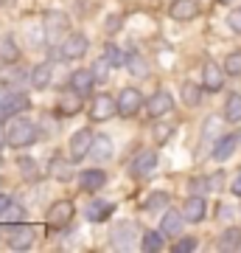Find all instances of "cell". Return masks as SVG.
Returning <instances> with one entry per match:
<instances>
[{
    "instance_id": "1",
    "label": "cell",
    "mask_w": 241,
    "mask_h": 253,
    "mask_svg": "<svg viewBox=\"0 0 241 253\" xmlns=\"http://www.w3.org/2000/svg\"><path fill=\"white\" fill-rule=\"evenodd\" d=\"M36 138V124L34 121H28V118H9V126H6V141L9 146L14 149H23V146H31V141Z\"/></svg>"
},
{
    "instance_id": "2",
    "label": "cell",
    "mask_w": 241,
    "mask_h": 253,
    "mask_svg": "<svg viewBox=\"0 0 241 253\" xmlns=\"http://www.w3.org/2000/svg\"><path fill=\"white\" fill-rule=\"evenodd\" d=\"M171 110H174V99H171L169 90H157V93H152V96L146 99V113H149L152 118L169 116Z\"/></svg>"
},
{
    "instance_id": "3",
    "label": "cell",
    "mask_w": 241,
    "mask_h": 253,
    "mask_svg": "<svg viewBox=\"0 0 241 253\" xmlns=\"http://www.w3.org/2000/svg\"><path fill=\"white\" fill-rule=\"evenodd\" d=\"M28 96L23 93H6V99L0 101V121H9V118L20 116L23 110H28Z\"/></svg>"
},
{
    "instance_id": "4",
    "label": "cell",
    "mask_w": 241,
    "mask_h": 253,
    "mask_svg": "<svg viewBox=\"0 0 241 253\" xmlns=\"http://www.w3.org/2000/svg\"><path fill=\"white\" fill-rule=\"evenodd\" d=\"M87 48H90V40L76 31V34H68V40L59 48V54H62V59H79V56L87 54Z\"/></svg>"
},
{
    "instance_id": "5",
    "label": "cell",
    "mask_w": 241,
    "mask_h": 253,
    "mask_svg": "<svg viewBox=\"0 0 241 253\" xmlns=\"http://www.w3.org/2000/svg\"><path fill=\"white\" fill-rule=\"evenodd\" d=\"M73 214H76V208H73L70 200H59V203H54V206L48 208V225L65 228L73 219Z\"/></svg>"
},
{
    "instance_id": "6",
    "label": "cell",
    "mask_w": 241,
    "mask_h": 253,
    "mask_svg": "<svg viewBox=\"0 0 241 253\" xmlns=\"http://www.w3.org/2000/svg\"><path fill=\"white\" fill-rule=\"evenodd\" d=\"M93 141H96V135H93L90 129H79V132L70 138V158L73 161H84V158L93 152Z\"/></svg>"
},
{
    "instance_id": "7",
    "label": "cell",
    "mask_w": 241,
    "mask_h": 253,
    "mask_svg": "<svg viewBox=\"0 0 241 253\" xmlns=\"http://www.w3.org/2000/svg\"><path fill=\"white\" fill-rule=\"evenodd\" d=\"M115 113H118V99H112L107 93H101L99 99L93 101V107H90V118H93V121H107V118H112Z\"/></svg>"
},
{
    "instance_id": "8",
    "label": "cell",
    "mask_w": 241,
    "mask_h": 253,
    "mask_svg": "<svg viewBox=\"0 0 241 253\" xmlns=\"http://www.w3.org/2000/svg\"><path fill=\"white\" fill-rule=\"evenodd\" d=\"M140 107H143L140 90H135V87H124V90H121V96H118V113L129 118V116H135Z\"/></svg>"
},
{
    "instance_id": "9",
    "label": "cell",
    "mask_w": 241,
    "mask_h": 253,
    "mask_svg": "<svg viewBox=\"0 0 241 253\" xmlns=\"http://www.w3.org/2000/svg\"><path fill=\"white\" fill-rule=\"evenodd\" d=\"M224 68H219V65L213 62V59H207L205 65H202V79H205V90L210 93H219L224 87Z\"/></svg>"
},
{
    "instance_id": "10",
    "label": "cell",
    "mask_w": 241,
    "mask_h": 253,
    "mask_svg": "<svg viewBox=\"0 0 241 253\" xmlns=\"http://www.w3.org/2000/svg\"><path fill=\"white\" fill-rule=\"evenodd\" d=\"M129 169H132L135 177H149V174H154V169H157V152H152V149L138 152Z\"/></svg>"
},
{
    "instance_id": "11",
    "label": "cell",
    "mask_w": 241,
    "mask_h": 253,
    "mask_svg": "<svg viewBox=\"0 0 241 253\" xmlns=\"http://www.w3.org/2000/svg\"><path fill=\"white\" fill-rule=\"evenodd\" d=\"M185 222H188L185 214H179V211H174V208H166V211H163V219H160L163 236H179Z\"/></svg>"
},
{
    "instance_id": "12",
    "label": "cell",
    "mask_w": 241,
    "mask_h": 253,
    "mask_svg": "<svg viewBox=\"0 0 241 253\" xmlns=\"http://www.w3.org/2000/svg\"><path fill=\"white\" fill-rule=\"evenodd\" d=\"M34 228L26 225V222H20V225H14L9 231V248H14V251H26V248H31V242H34Z\"/></svg>"
},
{
    "instance_id": "13",
    "label": "cell",
    "mask_w": 241,
    "mask_h": 253,
    "mask_svg": "<svg viewBox=\"0 0 241 253\" xmlns=\"http://www.w3.org/2000/svg\"><path fill=\"white\" fill-rule=\"evenodd\" d=\"M140 236L143 234H138V228H135L132 222H124L121 228H115V231H112V245L126 251V248H132V245L140 242Z\"/></svg>"
},
{
    "instance_id": "14",
    "label": "cell",
    "mask_w": 241,
    "mask_h": 253,
    "mask_svg": "<svg viewBox=\"0 0 241 253\" xmlns=\"http://www.w3.org/2000/svg\"><path fill=\"white\" fill-rule=\"evenodd\" d=\"M112 211H115V203H109V200H90L87 208H84V217L90 222H104V219H109Z\"/></svg>"
},
{
    "instance_id": "15",
    "label": "cell",
    "mask_w": 241,
    "mask_h": 253,
    "mask_svg": "<svg viewBox=\"0 0 241 253\" xmlns=\"http://www.w3.org/2000/svg\"><path fill=\"white\" fill-rule=\"evenodd\" d=\"M107 183V172L104 169H84L79 172V189L81 191H99Z\"/></svg>"
},
{
    "instance_id": "16",
    "label": "cell",
    "mask_w": 241,
    "mask_h": 253,
    "mask_svg": "<svg viewBox=\"0 0 241 253\" xmlns=\"http://www.w3.org/2000/svg\"><path fill=\"white\" fill-rule=\"evenodd\" d=\"M96 82L99 79H96L93 71H76V73H70V90L76 93V96H87Z\"/></svg>"
},
{
    "instance_id": "17",
    "label": "cell",
    "mask_w": 241,
    "mask_h": 253,
    "mask_svg": "<svg viewBox=\"0 0 241 253\" xmlns=\"http://www.w3.org/2000/svg\"><path fill=\"white\" fill-rule=\"evenodd\" d=\"M241 144V138H236V135H224V138H219L216 141V146L210 149V158L213 161H219V163H224L227 158H233V152H236V146Z\"/></svg>"
},
{
    "instance_id": "18",
    "label": "cell",
    "mask_w": 241,
    "mask_h": 253,
    "mask_svg": "<svg viewBox=\"0 0 241 253\" xmlns=\"http://www.w3.org/2000/svg\"><path fill=\"white\" fill-rule=\"evenodd\" d=\"M169 14L174 20H194L199 14V6L197 0H174L169 6Z\"/></svg>"
},
{
    "instance_id": "19",
    "label": "cell",
    "mask_w": 241,
    "mask_h": 253,
    "mask_svg": "<svg viewBox=\"0 0 241 253\" xmlns=\"http://www.w3.org/2000/svg\"><path fill=\"white\" fill-rule=\"evenodd\" d=\"M182 214H185L188 222H202L207 214V203L205 197H188L185 200V208H182Z\"/></svg>"
},
{
    "instance_id": "20",
    "label": "cell",
    "mask_w": 241,
    "mask_h": 253,
    "mask_svg": "<svg viewBox=\"0 0 241 253\" xmlns=\"http://www.w3.org/2000/svg\"><path fill=\"white\" fill-rule=\"evenodd\" d=\"M73 158L70 161H65V158H54V161H51V174H54L56 180H70L73 174H76V169H73Z\"/></svg>"
},
{
    "instance_id": "21",
    "label": "cell",
    "mask_w": 241,
    "mask_h": 253,
    "mask_svg": "<svg viewBox=\"0 0 241 253\" xmlns=\"http://www.w3.org/2000/svg\"><path fill=\"white\" fill-rule=\"evenodd\" d=\"M20 59V48L14 42L11 34H3L0 37V62H17Z\"/></svg>"
},
{
    "instance_id": "22",
    "label": "cell",
    "mask_w": 241,
    "mask_h": 253,
    "mask_svg": "<svg viewBox=\"0 0 241 253\" xmlns=\"http://www.w3.org/2000/svg\"><path fill=\"white\" fill-rule=\"evenodd\" d=\"M90 155H93L99 163L109 161V158H112V138H109V135H99L96 141H93V152H90Z\"/></svg>"
},
{
    "instance_id": "23",
    "label": "cell",
    "mask_w": 241,
    "mask_h": 253,
    "mask_svg": "<svg viewBox=\"0 0 241 253\" xmlns=\"http://www.w3.org/2000/svg\"><path fill=\"white\" fill-rule=\"evenodd\" d=\"M51 76H54V68H51L48 62L36 65L34 71H31V84H34L36 90H45V87L51 84Z\"/></svg>"
},
{
    "instance_id": "24",
    "label": "cell",
    "mask_w": 241,
    "mask_h": 253,
    "mask_svg": "<svg viewBox=\"0 0 241 253\" xmlns=\"http://www.w3.org/2000/svg\"><path fill=\"white\" fill-rule=\"evenodd\" d=\"M241 248V228H227L222 236H219V251H239Z\"/></svg>"
},
{
    "instance_id": "25",
    "label": "cell",
    "mask_w": 241,
    "mask_h": 253,
    "mask_svg": "<svg viewBox=\"0 0 241 253\" xmlns=\"http://www.w3.org/2000/svg\"><path fill=\"white\" fill-rule=\"evenodd\" d=\"M179 96H182V101H185L188 107H197L199 101H202V87L194 84V82H185V84L179 87Z\"/></svg>"
},
{
    "instance_id": "26",
    "label": "cell",
    "mask_w": 241,
    "mask_h": 253,
    "mask_svg": "<svg viewBox=\"0 0 241 253\" xmlns=\"http://www.w3.org/2000/svg\"><path fill=\"white\" fill-rule=\"evenodd\" d=\"M163 231H146V234L140 236V248L143 251H149V253H157L163 251Z\"/></svg>"
},
{
    "instance_id": "27",
    "label": "cell",
    "mask_w": 241,
    "mask_h": 253,
    "mask_svg": "<svg viewBox=\"0 0 241 253\" xmlns=\"http://www.w3.org/2000/svg\"><path fill=\"white\" fill-rule=\"evenodd\" d=\"M224 118L230 124L241 121V93H233L230 99H227V104H224Z\"/></svg>"
},
{
    "instance_id": "28",
    "label": "cell",
    "mask_w": 241,
    "mask_h": 253,
    "mask_svg": "<svg viewBox=\"0 0 241 253\" xmlns=\"http://www.w3.org/2000/svg\"><path fill=\"white\" fill-rule=\"evenodd\" d=\"M143 208H146V211H166V208H169V194H166V191H152V194L146 197V203H143Z\"/></svg>"
},
{
    "instance_id": "29",
    "label": "cell",
    "mask_w": 241,
    "mask_h": 253,
    "mask_svg": "<svg viewBox=\"0 0 241 253\" xmlns=\"http://www.w3.org/2000/svg\"><path fill=\"white\" fill-rule=\"evenodd\" d=\"M3 219H6V225H3V231H6V228L11 231L14 225H20V222L26 219V211H23L20 206H14V203H11V206L6 208V211H3Z\"/></svg>"
},
{
    "instance_id": "30",
    "label": "cell",
    "mask_w": 241,
    "mask_h": 253,
    "mask_svg": "<svg viewBox=\"0 0 241 253\" xmlns=\"http://www.w3.org/2000/svg\"><path fill=\"white\" fill-rule=\"evenodd\" d=\"M104 59H107V62L112 65V68H121V65H126V56H124V51H121L118 45H112V42H109V45L104 48Z\"/></svg>"
},
{
    "instance_id": "31",
    "label": "cell",
    "mask_w": 241,
    "mask_h": 253,
    "mask_svg": "<svg viewBox=\"0 0 241 253\" xmlns=\"http://www.w3.org/2000/svg\"><path fill=\"white\" fill-rule=\"evenodd\" d=\"M126 65H129V71H132L135 76H146V73H149V65H146V59H143L140 54H129L126 56Z\"/></svg>"
},
{
    "instance_id": "32",
    "label": "cell",
    "mask_w": 241,
    "mask_h": 253,
    "mask_svg": "<svg viewBox=\"0 0 241 253\" xmlns=\"http://www.w3.org/2000/svg\"><path fill=\"white\" fill-rule=\"evenodd\" d=\"M224 71L230 76H241V51H230L224 59Z\"/></svg>"
},
{
    "instance_id": "33",
    "label": "cell",
    "mask_w": 241,
    "mask_h": 253,
    "mask_svg": "<svg viewBox=\"0 0 241 253\" xmlns=\"http://www.w3.org/2000/svg\"><path fill=\"white\" fill-rule=\"evenodd\" d=\"M17 166H20V172H23V177H28V180H36V161L34 158H20L17 161Z\"/></svg>"
},
{
    "instance_id": "34",
    "label": "cell",
    "mask_w": 241,
    "mask_h": 253,
    "mask_svg": "<svg viewBox=\"0 0 241 253\" xmlns=\"http://www.w3.org/2000/svg\"><path fill=\"white\" fill-rule=\"evenodd\" d=\"M152 135H154V144H166L171 138V124H154Z\"/></svg>"
},
{
    "instance_id": "35",
    "label": "cell",
    "mask_w": 241,
    "mask_h": 253,
    "mask_svg": "<svg viewBox=\"0 0 241 253\" xmlns=\"http://www.w3.org/2000/svg\"><path fill=\"white\" fill-rule=\"evenodd\" d=\"M199 183H202L207 191H222V186H224V172H216L213 177H207V180H199Z\"/></svg>"
},
{
    "instance_id": "36",
    "label": "cell",
    "mask_w": 241,
    "mask_h": 253,
    "mask_svg": "<svg viewBox=\"0 0 241 253\" xmlns=\"http://www.w3.org/2000/svg\"><path fill=\"white\" fill-rule=\"evenodd\" d=\"M109 68H112V65H109L107 59H104V56H99V62L93 65V73H96V79H99V82H107Z\"/></svg>"
},
{
    "instance_id": "37",
    "label": "cell",
    "mask_w": 241,
    "mask_h": 253,
    "mask_svg": "<svg viewBox=\"0 0 241 253\" xmlns=\"http://www.w3.org/2000/svg\"><path fill=\"white\" fill-rule=\"evenodd\" d=\"M197 239L194 236H185V239H179L177 245H174V253H191V251H197Z\"/></svg>"
},
{
    "instance_id": "38",
    "label": "cell",
    "mask_w": 241,
    "mask_h": 253,
    "mask_svg": "<svg viewBox=\"0 0 241 253\" xmlns=\"http://www.w3.org/2000/svg\"><path fill=\"white\" fill-rule=\"evenodd\" d=\"M227 26H230V31L241 34V6H239V9H233L230 14H227Z\"/></svg>"
},
{
    "instance_id": "39",
    "label": "cell",
    "mask_w": 241,
    "mask_h": 253,
    "mask_svg": "<svg viewBox=\"0 0 241 253\" xmlns=\"http://www.w3.org/2000/svg\"><path fill=\"white\" fill-rule=\"evenodd\" d=\"M28 40H31V45H42L45 42V37H42V26H34L31 28V31H28Z\"/></svg>"
},
{
    "instance_id": "40",
    "label": "cell",
    "mask_w": 241,
    "mask_h": 253,
    "mask_svg": "<svg viewBox=\"0 0 241 253\" xmlns=\"http://www.w3.org/2000/svg\"><path fill=\"white\" fill-rule=\"evenodd\" d=\"M79 107H81L79 96H76V99H62V110H65V113H79Z\"/></svg>"
},
{
    "instance_id": "41",
    "label": "cell",
    "mask_w": 241,
    "mask_h": 253,
    "mask_svg": "<svg viewBox=\"0 0 241 253\" xmlns=\"http://www.w3.org/2000/svg\"><path fill=\"white\" fill-rule=\"evenodd\" d=\"M233 194H236V197H241V172L233 177Z\"/></svg>"
},
{
    "instance_id": "42",
    "label": "cell",
    "mask_w": 241,
    "mask_h": 253,
    "mask_svg": "<svg viewBox=\"0 0 241 253\" xmlns=\"http://www.w3.org/2000/svg\"><path fill=\"white\" fill-rule=\"evenodd\" d=\"M9 206H11V197L9 194H0V217H3V211H6Z\"/></svg>"
},
{
    "instance_id": "43",
    "label": "cell",
    "mask_w": 241,
    "mask_h": 253,
    "mask_svg": "<svg viewBox=\"0 0 241 253\" xmlns=\"http://www.w3.org/2000/svg\"><path fill=\"white\" fill-rule=\"evenodd\" d=\"M3 99H6V90H3V87H0V101H3Z\"/></svg>"
},
{
    "instance_id": "44",
    "label": "cell",
    "mask_w": 241,
    "mask_h": 253,
    "mask_svg": "<svg viewBox=\"0 0 241 253\" xmlns=\"http://www.w3.org/2000/svg\"><path fill=\"white\" fill-rule=\"evenodd\" d=\"M224 3H233V0H224Z\"/></svg>"
},
{
    "instance_id": "45",
    "label": "cell",
    "mask_w": 241,
    "mask_h": 253,
    "mask_svg": "<svg viewBox=\"0 0 241 253\" xmlns=\"http://www.w3.org/2000/svg\"><path fill=\"white\" fill-rule=\"evenodd\" d=\"M239 138H241V135H239Z\"/></svg>"
}]
</instances>
